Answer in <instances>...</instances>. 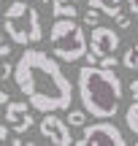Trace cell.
I'll use <instances>...</instances> for the list:
<instances>
[{
    "mask_svg": "<svg viewBox=\"0 0 138 146\" xmlns=\"http://www.w3.org/2000/svg\"><path fill=\"white\" fill-rule=\"evenodd\" d=\"M14 81L19 92L35 111H62L73 103L70 78L62 73L60 62L43 49H25L14 65Z\"/></svg>",
    "mask_w": 138,
    "mask_h": 146,
    "instance_id": "6da1fadb",
    "label": "cell"
},
{
    "mask_svg": "<svg viewBox=\"0 0 138 146\" xmlns=\"http://www.w3.org/2000/svg\"><path fill=\"white\" fill-rule=\"evenodd\" d=\"M81 108L92 114L95 119H114L119 111V103L125 98V84L114 70L100 65H84L76 76Z\"/></svg>",
    "mask_w": 138,
    "mask_h": 146,
    "instance_id": "7a4b0ae2",
    "label": "cell"
},
{
    "mask_svg": "<svg viewBox=\"0 0 138 146\" xmlns=\"http://www.w3.org/2000/svg\"><path fill=\"white\" fill-rule=\"evenodd\" d=\"M49 43H52V52L60 62H79L90 52V41L84 35V27L70 16L54 19L52 30H49Z\"/></svg>",
    "mask_w": 138,
    "mask_h": 146,
    "instance_id": "3957f363",
    "label": "cell"
},
{
    "mask_svg": "<svg viewBox=\"0 0 138 146\" xmlns=\"http://www.w3.org/2000/svg\"><path fill=\"white\" fill-rule=\"evenodd\" d=\"M3 27L5 35L14 43H38L43 38V25H41V14L35 11V5L25 3V0H11L8 8L3 14Z\"/></svg>",
    "mask_w": 138,
    "mask_h": 146,
    "instance_id": "277c9868",
    "label": "cell"
},
{
    "mask_svg": "<svg viewBox=\"0 0 138 146\" xmlns=\"http://www.w3.org/2000/svg\"><path fill=\"white\" fill-rule=\"evenodd\" d=\"M76 143L79 146H125L127 138L111 119H98L92 125L81 127V138Z\"/></svg>",
    "mask_w": 138,
    "mask_h": 146,
    "instance_id": "5b68a950",
    "label": "cell"
},
{
    "mask_svg": "<svg viewBox=\"0 0 138 146\" xmlns=\"http://www.w3.org/2000/svg\"><path fill=\"white\" fill-rule=\"evenodd\" d=\"M38 133H41L46 141H52L54 146H70L73 143V135H70V125L57 116V111H46L43 119L38 122Z\"/></svg>",
    "mask_w": 138,
    "mask_h": 146,
    "instance_id": "8992f818",
    "label": "cell"
},
{
    "mask_svg": "<svg viewBox=\"0 0 138 146\" xmlns=\"http://www.w3.org/2000/svg\"><path fill=\"white\" fill-rule=\"evenodd\" d=\"M87 41H90V54H95L98 60L106 57V54H117L119 43H122L119 41V33L114 27H106V25H95Z\"/></svg>",
    "mask_w": 138,
    "mask_h": 146,
    "instance_id": "52a82bcc",
    "label": "cell"
},
{
    "mask_svg": "<svg viewBox=\"0 0 138 146\" xmlns=\"http://www.w3.org/2000/svg\"><path fill=\"white\" fill-rule=\"evenodd\" d=\"M30 108H33L30 103H11V100H8V108H5V122L11 125V130H14L16 135L27 133L33 125H35Z\"/></svg>",
    "mask_w": 138,
    "mask_h": 146,
    "instance_id": "ba28073f",
    "label": "cell"
},
{
    "mask_svg": "<svg viewBox=\"0 0 138 146\" xmlns=\"http://www.w3.org/2000/svg\"><path fill=\"white\" fill-rule=\"evenodd\" d=\"M52 16H70V19H79V0H52Z\"/></svg>",
    "mask_w": 138,
    "mask_h": 146,
    "instance_id": "9c48e42d",
    "label": "cell"
},
{
    "mask_svg": "<svg viewBox=\"0 0 138 146\" xmlns=\"http://www.w3.org/2000/svg\"><path fill=\"white\" fill-rule=\"evenodd\" d=\"M87 3H90L92 8H98V11H103V14H108V16H114L119 8H122V0H87Z\"/></svg>",
    "mask_w": 138,
    "mask_h": 146,
    "instance_id": "30bf717a",
    "label": "cell"
},
{
    "mask_svg": "<svg viewBox=\"0 0 138 146\" xmlns=\"http://www.w3.org/2000/svg\"><path fill=\"white\" fill-rule=\"evenodd\" d=\"M125 125H127V130H133L138 135V100L127 106V111H125Z\"/></svg>",
    "mask_w": 138,
    "mask_h": 146,
    "instance_id": "8fae6325",
    "label": "cell"
},
{
    "mask_svg": "<svg viewBox=\"0 0 138 146\" xmlns=\"http://www.w3.org/2000/svg\"><path fill=\"white\" fill-rule=\"evenodd\" d=\"M68 122L70 127H84L87 125V111L84 108H68Z\"/></svg>",
    "mask_w": 138,
    "mask_h": 146,
    "instance_id": "7c38bea8",
    "label": "cell"
},
{
    "mask_svg": "<svg viewBox=\"0 0 138 146\" xmlns=\"http://www.w3.org/2000/svg\"><path fill=\"white\" fill-rule=\"evenodd\" d=\"M122 68L138 73V43H135V46H130L127 52H125V57H122Z\"/></svg>",
    "mask_w": 138,
    "mask_h": 146,
    "instance_id": "4fadbf2b",
    "label": "cell"
},
{
    "mask_svg": "<svg viewBox=\"0 0 138 146\" xmlns=\"http://www.w3.org/2000/svg\"><path fill=\"white\" fill-rule=\"evenodd\" d=\"M100 16H103V11H98V8H92V5H90V11L81 14V22L90 25V27H95V25H100Z\"/></svg>",
    "mask_w": 138,
    "mask_h": 146,
    "instance_id": "5bb4252c",
    "label": "cell"
},
{
    "mask_svg": "<svg viewBox=\"0 0 138 146\" xmlns=\"http://www.w3.org/2000/svg\"><path fill=\"white\" fill-rule=\"evenodd\" d=\"M111 19H114V22H117V27H119V30H127V27H130V25H133V22H130V14H125V11H122V8H119V11H117V14H114V16H111Z\"/></svg>",
    "mask_w": 138,
    "mask_h": 146,
    "instance_id": "9a60e30c",
    "label": "cell"
},
{
    "mask_svg": "<svg viewBox=\"0 0 138 146\" xmlns=\"http://www.w3.org/2000/svg\"><path fill=\"white\" fill-rule=\"evenodd\" d=\"M8 76H14V65H8V62H0V84H3Z\"/></svg>",
    "mask_w": 138,
    "mask_h": 146,
    "instance_id": "2e32d148",
    "label": "cell"
},
{
    "mask_svg": "<svg viewBox=\"0 0 138 146\" xmlns=\"http://www.w3.org/2000/svg\"><path fill=\"white\" fill-rule=\"evenodd\" d=\"M11 133H14V130H11L8 122H5V125H0V141H11Z\"/></svg>",
    "mask_w": 138,
    "mask_h": 146,
    "instance_id": "e0dca14e",
    "label": "cell"
},
{
    "mask_svg": "<svg viewBox=\"0 0 138 146\" xmlns=\"http://www.w3.org/2000/svg\"><path fill=\"white\" fill-rule=\"evenodd\" d=\"M11 52H14V46L5 41H0V57H11Z\"/></svg>",
    "mask_w": 138,
    "mask_h": 146,
    "instance_id": "ac0fdd59",
    "label": "cell"
},
{
    "mask_svg": "<svg viewBox=\"0 0 138 146\" xmlns=\"http://www.w3.org/2000/svg\"><path fill=\"white\" fill-rule=\"evenodd\" d=\"M127 8H130V16H138V0H127Z\"/></svg>",
    "mask_w": 138,
    "mask_h": 146,
    "instance_id": "d6986e66",
    "label": "cell"
},
{
    "mask_svg": "<svg viewBox=\"0 0 138 146\" xmlns=\"http://www.w3.org/2000/svg\"><path fill=\"white\" fill-rule=\"evenodd\" d=\"M130 95H133V100H138V78L130 81Z\"/></svg>",
    "mask_w": 138,
    "mask_h": 146,
    "instance_id": "ffe728a7",
    "label": "cell"
},
{
    "mask_svg": "<svg viewBox=\"0 0 138 146\" xmlns=\"http://www.w3.org/2000/svg\"><path fill=\"white\" fill-rule=\"evenodd\" d=\"M8 100H11L8 92H0V106H8Z\"/></svg>",
    "mask_w": 138,
    "mask_h": 146,
    "instance_id": "44dd1931",
    "label": "cell"
},
{
    "mask_svg": "<svg viewBox=\"0 0 138 146\" xmlns=\"http://www.w3.org/2000/svg\"><path fill=\"white\" fill-rule=\"evenodd\" d=\"M35 3H49V0H35Z\"/></svg>",
    "mask_w": 138,
    "mask_h": 146,
    "instance_id": "7402d4cb",
    "label": "cell"
},
{
    "mask_svg": "<svg viewBox=\"0 0 138 146\" xmlns=\"http://www.w3.org/2000/svg\"><path fill=\"white\" fill-rule=\"evenodd\" d=\"M0 41H5V38H3V35H0Z\"/></svg>",
    "mask_w": 138,
    "mask_h": 146,
    "instance_id": "603a6c76",
    "label": "cell"
}]
</instances>
